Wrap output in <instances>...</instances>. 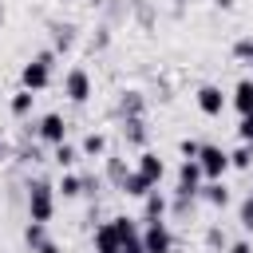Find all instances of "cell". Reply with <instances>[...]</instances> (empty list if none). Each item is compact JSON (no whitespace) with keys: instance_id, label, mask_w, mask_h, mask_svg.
I'll list each match as a JSON object with an SVG mask.
<instances>
[{"instance_id":"obj_1","label":"cell","mask_w":253,"mask_h":253,"mask_svg":"<svg viewBox=\"0 0 253 253\" xmlns=\"http://www.w3.org/2000/svg\"><path fill=\"white\" fill-rule=\"evenodd\" d=\"M24 206H28V221H40V225H47L51 217H55V182H47V178H28L24 182Z\"/></svg>"},{"instance_id":"obj_2","label":"cell","mask_w":253,"mask_h":253,"mask_svg":"<svg viewBox=\"0 0 253 253\" xmlns=\"http://www.w3.org/2000/svg\"><path fill=\"white\" fill-rule=\"evenodd\" d=\"M55 59H59V55H55L51 47L36 51V55L20 67V87L32 91V95H36V91H47V87H51V75H55Z\"/></svg>"},{"instance_id":"obj_3","label":"cell","mask_w":253,"mask_h":253,"mask_svg":"<svg viewBox=\"0 0 253 253\" xmlns=\"http://www.w3.org/2000/svg\"><path fill=\"white\" fill-rule=\"evenodd\" d=\"M194 162L202 166V178H206V182H221L225 170H229V150L217 146V142H202V150H198Z\"/></svg>"},{"instance_id":"obj_4","label":"cell","mask_w":253,"mask_h":253,"mask_svg":"<svg viewBox=\"0 0 253 253\" xmlns=\"http://www.w3.org/2000/svg\"><path fill=\"white\" fill-rule=\"evenodd\" d=\"M174 229L166 225V217L162 221H146L142 225V253H174Z\"/></svg>"},{"instance_id":"obj_5","label":"cell","mask_w":253,"mask_h":253,"mask_svg":"<svg viewBox=\"0 0 253 253\" xmlns=\"http://www.w3.org/2000/svg\"><path fill=\"white\" fill-rule=\"evenodd\" d=\"M91 91H95V83H91V71H87L83 63H75V67L63 71V95H67L71 103H87Z\"/></svg>"},{"instance_id":"obj_6","label":"cell","mask_w":253,"mask_h":253,"mask_svg":"<svg viewBox=\"0 0 253 253\" xmlns=\"http://www.w3.org/2000/svg\"><path fill=\"white\" fill-rule=\"evenodd\" d=\"M111 229H115L119 253H142V229L134 225V217L119 213V217H111Z\"/></svg>"},{"instance_id":"obj_7","label":"cell","mask_w":253,"mask_h":253,"mask_svg":"<svg viewBox=\"0 0 253 253\" xmlns=\"http://www.w3.org/2000/svg\"><path fill=\"white\" fill-rule=\"evenodd\" d=\"M47 36H51V51L67 55L79 43V24L75 20H47Z\"/></svg>"},{"instance_id":"obj_8","label":"cell","mask_w":253,"mask_h":253,"mask_svg":"<svg viewBox=\"0 0 253 253\" xmlns=\"http://www.w3.org/2000/svg\"><path fill=\"white\" fill-rule=\"evenodd\" d=\"M194 103H198V111H202L206 119H217V115L229 107V95H225L217 83H202V87L194 91Z\"/></svg>"},{"instance_id":"obj_9","label":"cell","mask_w":253,"mask_h":253,"mask_svg":"<svg viewBox=\"0 0 253 253\" xmlns=\"http://www.w3.org/2000/svg\"><path fill=\"white\" fill-rule=\"evenodd\" d=\"M115 119H146V91L138 87H123L119 99H115Z\"/></svg>"},{"instance_id":"obj_10","label":"cell","mask_w":253,"mask_h":253,"mask_svg":"<svg viewBox=\"0 0 253 253\" xmlns=\"http://www.w3.org/2000/svg\"><path fill=\"white\" fill-rule=\"evenodd\" d=\"M36 138H40V142H47V146H59V142H67V119H63L59 111H47V115H40V119H36Z\"/></svg>"},{"instance_id":"obj_11","label":"cell","mask_w":253,"mask_h":253,"mask_svg":"<svg viewBox=\"0 0 253 253\" xmlns=\"http://www.w3.org/2000/svg\"><path fill=\"white\" fill-rule=\"evenodd\" d=\"M134 170H138V174H142L150 186H158V182L166 178V162H162V154H158V150H138Z\"/></svg>"},{"instance_id":"obj_12","label":"cell","mask_w":253,"mask_h":253,"mask_svg":"<svg viewBox=\"0 0 253 253\" xmlns=\"http://www.w3.org/2000/svg\"><path fill=\"white\" fill-rule=\"evenodd\" d=\"M198 190H202V166H198L194 158H182V166H178V186H174V194H190V198H198Z\"/></svg>"},{"instance_id":"obj_13","label":"cell","mask_w":253,"mask_h":253,"mask_svg":"<svg viewBox=\"0 0 253 253\" xmlns=\"http://www.w3.org/2000/svg\"><path fill=\"white\" fill-rule=\"evenodd\" d=\"M126 12H130V20L142 32H154V24H158V0H126Z\"/></svg>"},{"instance_id":"obj_14","label":"cell","mask_w":253,"mask_h":253,"mask_svg":"<svg viewBox=\"0 0 253 253\" xmlns=\"http://www.w3.org/2000/svg\"><path fill=\"white\" fill-rule=\"evenodd\" d=\"M119 126H123V142H126V146L146 150V142H150V126H146V119H123Z\"/></svg>"},{"instance_id":"obj_15","label":"cell","mask_w":253,"mask_h":253,"mask_svg":"<svg viewBox=\"0 0 253 253\" xmlns=\"http://www.w3.org/2000/svg\"><path fill=\"white\" fill-rule=\"evenodd\" d=\"M229 103H233V111H237V115H253V79H249V75L233 83Z\"/></svg>"},{"instance_id":"obj_16","label":"cell","mask_w":253,"mask_h":253,"mask_svg":"<svg viewBox=\"0 0 253 253\" xmlns=\"http://www.w3.org/2000/svg\"><path fill=\"white\" fill-rule=\"evenodd\" d=\"M198 198H202L206 206H213V210H225V206L233 202V194H229L225 182H206V186L198 190Z\"/></svg>"},{"instance_id":"obj_17","label":"cell","mask_w":253,"mask_h":253,"mask_svg":"<svg viewBox=\"0 0 253 253\" xmlns=\"http://www.w3.org/2000/svg\"><path fill=\"white\" fill-rule=\"evenodd\" d=\"M166 210H170V198H166L162 190H150V194L142 198V221H162Z\"/></svg>"},{"instance_id":"obj_18","label":"cell","mask_w":253,"mask_h":253,"mask_svg":"<svg viewBox=\"0 0 253 253\" xmlns=\"http://www.w3.org/2000/svg\"><path fill=\"white\" fill-rule=\"evenodd\" d=\"M111 40H115V28L99 20V24H95V28L87 32V51H91V55H103V51L111 47Z\"/></svg>"},{"instance_id":"obj_19","label":"cell","mask_w":253,"mask_h":253,"mask_svg":"<svg viewBox=\"0 0 253 253\" xmlns=\"http://www.w3.org/2000/svg\"><path fill=\"white\" fill-rule=\"evenodd\" d=\"M150 190H158V186H150L138 170H126V178L119 182V194H126V198H146Z\"/></svg>"},{"instance_id":"obj_20","label":"cell","mask_w":253,"mask_h":253,"mask_svg":"<svg viewBox=\"0 0 253 253\" xmlns=\"http://www.w3.org/2000/svg\"><path fill=\"white\" fill-rule=\"evenodd\" d=\"M91 245H95V253H119V241H115V229H111V217L95 225V233H91Z\"/></svg>"},{"instance_id":"obj_21","label":"cell","mask_w":253,"mask_h":253,"mask_svg":"<svg viewBox=\"0 0 253 253\" xmlns=\"http://www.w3.org/2000/svg\"><path fill=\"white\" fill-rule=\"evenodd\" d=\"M79 154L83 158H107V134L103 130H87L83 142H79Z\"/></svg>"},{"instance_id":"obj_22","label":"cell","mask_w":253,"mask_h":253,"mask_svg":"<svg viewBox=\"0 0 253 253\" xmlns=\"http://www.w3.org/2000/svg\"><path fill=\"white\" fill-rule=\"evenodd\" d=\"M126 170H130V166H126L123 154H107V158H103V182H111L115 190H119V182L126 178Z\"/></svg>"},{"instance_id":"obj_23","label":"cell","mask_w":253,"mask_h":253,"mask_svg":"<svg viewBox=\"0 0 253 253\" xmlns=\"http://www.w3.org/2000/svg\"><path fill=\"white\" fill-rule=\"evenodd\" d=\"M55 198H83V178L75 174V170H63L59 174V182H55Z\"/></svg>"},{"instance_id":"obj_24","label":"cell","mask_w":253,"mask_h":253,"mask_svg":"<svg viewBox=\"0 0 253 253\" xmlns=\"http://www.w3.org/2000/svg\"><path fill=\"white\" fill-rule=\"evenodd\" d=\"M99 12H103V24H111V28H119V24H126V20H130L126 0H103V4H99Z\"/></svg>"},{"instance_id":"obj_25","label":"cell","mask_w":253,"mask_h":253,"mask_svg":"<svg viewBox=\"0 0 253 253\" xmlns=\"http://www.w3.org/2000/svg\"><path fill=\"white\" fill-rule=\"evenodd\" d=\"M32 107H36V95L32 91H12V99H8V111H12V119H28L32 115Z\"/></svg>"},{"instance_id":"obj_26","label":"cell","mask_w":253,"mask_h":253,"mask_svg":"<svg viewBox=\"0 0 253 253\" xmlns=\"http://www.w3.org/2000/svg\"><path fill=\"white\" fill-rule=\"evenodd\" d=\"M51 158H55V166L59 170H71L83 154H79V146H71V142H59V146H51Z\"/></svg>"},{"instance_id":"obj_27","label":"cell","mask_w":253,"mask_h":253,"mask_svg":"<svg viewBox=\"0 0 253 253\" xmlns=\"http://www.w3.org/2000/svg\"><path fill=\"white\" fill-rule=\"evenodd\" d=\"M253 166V146L241 142L237 150H229V170H249Z\"/></svg>"},{"instance_id":"obj_28","label":"cell","mask_w":253,"mask_h":253,"mask_svg":"<svg viewBox=\"0 0 253 253\" xmlns=\"http://www.w3.org/2000/svg\"><path fill=\"white\" fill-rule=\"evenodd\" d=\"M206 245H210L213 253H225V249H229V237H225V229H221V225H210V229H206Z\"/></svg>"},{"instance_id":"obj_29","label":"cell","mask_w":253,"mask_h":253,"mask_svg":"<svg viewBox=\"0 0 253 253\" xmlns=\"http://www.w3.org/2000/svg\"><path fill=\"white\" fill-rule=\"evenodd\" d=\"M229 51H233V59H237V63H249V59H253V36H237Z\"/></svg>"},{"instance_id":"obj_30","label":"cell","mask_w":253,"mask_h":253,"mask_svg":"<svg viewBox=\"0 0 253 253\" xmlns=\"http://www.w3.org/2000/svg\"><path fill=\"white\" fill-rule=\"evenodd\" d=\"M43 237H47V225H40V221H28V225H24V245H28V249H36Z\"/></svg>"},{"instance_id":"obj_31","label":"cell","mask_w":253,"mask_h":253,"mask_svg":"<svg viewBox=\"0 0 253 253\" xmlns=\"http://www.w3.org/2000/svg\"><path fill=\"white\" fill-rule=\"evenodd\" d=\"M237 221H241V229H245V233H253V194L237 206Z\"/></svg>"},{"instance_id":"obj_32","label":"cell","mask_w":253,"mask_h":253,"mask_svg":"<svg viewBox=\"0 0 253 253\" xmlns=\"http://www.w3.org/2000/svg\"><path fill=\"white\" fill-rule=\"evenodd\" d=\"M237 138L253 146V115H241V123H237Z\"/></svg>"},{"instance_id":"obj_33","label":"cell","mask_w":253,"mask_h":253,"mask_svg":"<svg viewBox=\"0 0 253 253\" xmlns=\"http://www.w3.org/2000/svg\"><path fill=\"white\" fill-rule=\"evenodd\" d=\"M79 178H83V194H87V198H99L103 178H95V174H79Z\"/></svg>"},{"instance_id":"obj_34","label":"cell","mask_w":253,"mask_h":253,"mask_svg":"<svg viewBox=\"0 0 253 253\" xmlns=\"http://www.w3.org/2000/svg\"><path fill=\"white\" fill-rule=\"evenodd\" d=\"M178 150H182V158H198L202 142H198V138H182V142H178Z\"/></svg>"},{"instance_id":"obj_35","label":"cell","mask_w":253,"mask_h":253,"mask_svg":"<svg viewBox=\"0 0 253 253\" xmlns=\"http://www.w3.org/2000/svg\"><path fill=\"white\" fill-rule=\"evenodd\" d=\"M32 253H63V245H59L55 237H43V241H40V245H36Z\"/></svg>"},{"instance_id":"obj_36","label":"cell","mask_w":253,"mask_h":253,"mask_svg":"<svg viewBox=\"0 0 253 253\" xmlns=\"http://www.w3.org/2000/svg\"><path fill=\"white\" fill-rule=\"evenodd\" d=\"M225 253H253V241L249 237H241V241H229V249Z\"/></svg>"},{"instance_id":"obj_37","label":"cell","mask_w":253,"mask_h":253,"mask_svg":"<svg viewBox=\"0 0 253 253\" xmlns=\"http://www.w3.org/2000/svg\"><path fill=\"white\" fill-rule=\"evenodd\" d=\"M190 4H194V0H170V12H174V16H186Z\"/></svg>"},{"instance_id":"obj_38","label":"cell","mask_w":253,"mask_h":253,"mask_svg":"<svg viewBox=\"0 0 253 253\" xmlns=\"http://www.w3.org/2000/svg\"><path fill=\"white\" fill-rule=\"evenodd\" d=\"M213 8H217V12H233V8H237V0H213Z\"/></svg>"},{"instance_id":"obj_39","label":"cell","mask_w":253,"mask_h":253,"mask_svg":"<svg viewBox=\"0 0 253 253\" xmlns=\"http://www.w3.org/2000/svg\"><path fill=\"white\" fill-rule=\"evenodd\" d=\"M4 24H8V4L0 0V28H4Z\"/></svg>"},{"instance_id":"obj_40","label":"cell","mask_w":253,"mask_h":253,"mask_svg":"<svg viewBox=\"0 0 253 253\" xmlns=\"http://www.w3.org/2000/svg\"><path fill=\"white\" fill-rule=\"evenodd\" d=\"M8 154H12V146H8V142H4V138H0V162H4V158H8Z\"/></svg>"},{"instance_id":"obj_41","label":"cell","mask_w":253,"mask_h":253,"mask_svg":"<svg viewBox=\"0 0 253 253\" xmlns=\"http://www.w3.org/2000/svg\"><path fill=\"white\" fill-rule=\"evenodd\" d=\"M245 67H249V71H253V59H249V63H245ZM249 79H253V75H249Z\"/></svg>"},{"instance_id":"obj_42","label":"cell","mask_w":253,"mask_h":253,"mask_svg":"<svg viewBox=\"0 0 253 253\" xmlns=\"http://www.w3.org/2000/svg\"><path fill=\"white\" fill-rule=\"evenodd\" d=\"M63 4H79V0H63Z\"/></svg>"}]
</instances>
